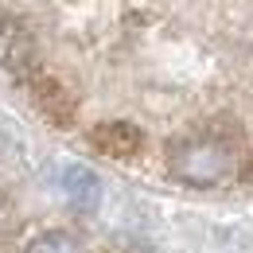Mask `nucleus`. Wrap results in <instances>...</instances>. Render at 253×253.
Masks as SVG:
<instances>
[{
  "mask_svg": "<svg viewBox=\"0 0 253 253\" xmlns=\"http://www.w3.org/2000/svg\"><path fill=\"white\" fill-rule=\"evenodd\" d=\"M90 144L109 160H128L144 148V132L132 121H101L90 128Z\"/></svg>",
  "mask_w": 253,
  "mask_h": 253,
  "instance_id": "obj_4",
  "label": "nucleus"
},
{
  "mask_svg": "<svg viewBox=\"0 0 253 253\" xmlns=\"http://www.w3.org/2000/svg\"><path fill=\"white\" fill-rule=\"evenodd\" d=\"M63 191H66V199H70L74 207H82V211H94L97 199H101V183H97V175L90 171V168H82V164L63 168Z\"/></svg>",
  "mask_w": 253,
  "mask_h": 253,
  "instance_id": "obj_5",
  "label": "nucleus"
},
{
  "mask_svg": "<svg viewBox=\"0 0 253 253\" xmlns=\"http://www.w3.org/2000/svg\"><path fill=\"white\" fill-rule=\"evenodd\" d=\"M238 168H242L238 144L218 132H195L168 148V171L187 187H218L238 175Z\"/></svg>",
  "mask_w": 253,
  "mask_h": 253,
  "instance_id": "obj_1",
  "label": "nucleus"
},
{
  "mask_svg": "<svg viewBox=\"0 0 253 253\" xmlns=\"http://www.w3.org/2000/svg\"><path fill=\"white\" fill-rule=\"evenodd\" d=\"M35 63H39V47H35L32 32L12 12L0 8V66L16 78H28L35 74Z\"/></svg>",
  "mask_w": 253,
  "mask_h": 253,
  "instance_id": "obj_2",
  "label": "nucleus"
},
{
  "mask_svg": "<svg viewBox=\"0 0 253 253\" xmlns=\"http://www.w3.org/2000/svg\"><path fill=\"white\" fill-rule=\"evenodd\" d=\"M28 253H90L74 234H66V230H51V234H39Z\"/></svg>",
  "mask_w": 253,
  "mask_h": 253,
  "instance_id": "obj_6",
  "label": "nucleus"
},
{
  "mask_svg": "<svg viewBox=\"0 0 253 253\" xmlns=\"http://www.w3.org/2000/svg\"><path fill=\"white\" fill-rule=\"evenodd\" d=\"M24 82H28L32 105L51 121V125H59V128L74 125V117H78V97L66 90V82L51 78V74H28Z\"/></svg>",
  "mask_w": 253,
  "mask_h": 253,
  "instance_id": "obj_3",
  "label": "nucleus"
}]
</instances>
